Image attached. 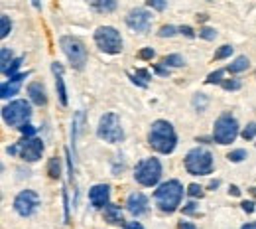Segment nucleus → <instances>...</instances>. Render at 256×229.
Segmentation results:
<instances>
[{
  "label": "nucleus",
  "mask_w": 256,
  "mask_h": 229,
  "mask_svg": "<svg viewBox=\"0 0 256 229\" xmlns=\"http://www.w3.org/2000/svg\"><path fill=\"white\" fill-rule=\"evenodd\" d=\"M10 32H12V22L6 14H2L0 16V38H6Z\"/></svg>",
  "instance_id": "nucleus-27"
},
{
  "label": "nucleus",
  "mask_w": 256,
  "mask_h": 229,
  "mask_svg": "<svg viewBox=\"0 0 256 229\" xmlns=\"http://www.w3.org/2000/svg\"><path fill=\"white\" fill-rule=\"evenodd\" d=\"M146 4H148L152 10L164 12V10H166V6H168V0H146Z\"/></svg>",
  "instance_id": "nucleus-34"
},
{
  "label": "nucleus",
  "mask_w": 256,
  "mask_h": 229,
  "mask_svg": "<svg viewBox=\"0 0 256 229\" xmlns=\"http://www.w3.org/2000/svg\"><path fill=\"white\" fill-rule=\"evenodd\" d=\"M102 217H104V221L110 223V225H126L124 215H122V209H120V205H116V203H106V205L102 207Z\"/></svg>",
  "instance_id": "nucleus-16"
},
{
  "label": "nucleus",
  "mask_w": 256,
  "mask_h": 229,
  "mask_svg": "<svg viewBox=\"0 0 256 229\" xmlns=\"http://www.w3.org/2000/svg\"><path fill=\"white\" fill-rule=\"evenodd\" d=\"M240 207H242V211H246V213H252V211H256V203L252 201V199L242 201V203H240Z\"/></svg>",
  "instance_id": "nucleus-38"
},
{
  "label": "nucleus",
  "mask_w": 256,
  "mask_h": 229,
  "mask_svg": "<svg viewBox=\"0 0 256 229\" xmlns=\"http://www.w3.org/2000/svg\"><path fill=\"white\" fill-rule=\"evenodd\" d=\"M199 38L211 42V40L217 38V30H215V28H209V26H203V28H199Z\"/></svg>",
  "instance_id": "nucleus-31"
},
{
  "label": "nucleus",
  "mask_w": 256,
  "mask_h": 229,
  "mask_svg": "<svg viewBox=\"0 0 256 229\" xmlns=\"http://www.w3.org/2000/svg\"><path fill=\"white\" fill-rule=\"evenodd\" d=\"M28 95H30V101L38 107L48 105V91H46V85L42 81H32L28 85Z\"/></svg>",
  "instance_id": "nucleus-17"
},
{
  "label": "nucleus",
  "mask_w": 256,
  "mask_h": 229,
  "mask_svg": "<svg viewBox=\"0 0 256 229\" xmlns=\"http://www.w3.org/2000/svg\"><path fill=\"white\" fill-rule=\"evenodd\" d=\"M124 229H144V225L140 221H128L126 225H124Z\"/></svg>",
  "instance_id": "nucleus-46"
},
{
  "label": "nucleus",
  "mask_w": 256,
  "mask_h": 229,
  "mask_svg": "<svg viewBox=\"0 0 256 229\" xmlns=\"http://www.w3.org/2000/svg\"><path fill=\"white\" fill-rule=\"evenodd\" d=\"M18 131L24 134V138H32V136H36V127L34 125H30V123H24Z\"/></svg>",
  "instance_id": "nucleus-35"
},
{
  "label": "nucleus",
  "mask_w": 256,
  "mask_h": 229,
  "mask_svg": "<svg viewBox=\"0 0 256 229\" xmlns=\"http://www.w3.org/2000/svg\"><path fill=\"white\" fill-rule=\"evenodd\" d=\"M44 140L42 138H22L18 140V156L24 160V162H38L44 154Z\"/></svg>",
  "instance_id": "nucleus-11"
},
{
  "label": "nucleus",
  "mask_w": 256,
  "mask_h": 229,
  "mask_svg": "<svg viewBox=\"0 0 256 229\" xmlns=\"http://www.w3.org/2000/svg\"><path fill=\"white\" fill-rule=\"evenodd\" d=\"M154 199L158 209L164 213H174L180 209L182 199H184V184L180 180H168L158 186L154 192Z\"/></svg>",
  "instance_id": "nucleus-2"
},
{
  "label": "nucleus",
  "mask_w": 256,
  "mask_h": 229,
  "mask_svg": "<svg viewBox=\"0 0 256 229\" xmlns=\"http://www.w3.org/2000/svg\"><path fill=\"white\" fill-rule=\"evenodd\" d=\"M40 207V196L34 190H22L14 197V211L20 217H30Z\"/></svg>",
  "instance_id": "nucleus-10"
},
{
  "label": "nucleus",
  "mask_w": 256,
  "mask_h": 229,
  "mask_svg": "<svg viewBox=\"0 0 256 229\" xmlns=\"http://www.w3.org/2000/svg\"><path fill=\"white\" fill-rule=\"evenodd\" d=\"M32 117V105L24 99L10 101L2 107V119L10 129H20L24 123H28Z\"/></svg>",
  "instance_id": "nucleus-4"
},
{
  "label": "nucleus",
  "mask_w": 256,
  "mask_h": 229,
  "mask_svg": "<svg viewBox=\"0 0 256 229\" xmlns=\"http://www.w3.org/2000/svg\"><path fill=\"white\" fill-rule=\"evenodd\" d=\"M223 89L224 91H238L240 87H242V83H240V79H224L223 83Z\"/></svg>",
  "instance_id": "nucleus-29"
},
{
  "label": "nucleus",
  "mask_w": 256,
  "mask_h": 229,
  "mask_svg": "<svg viewBox=\"0 0 256 229\" xmlns=\"http://www.w3.org/2000/svg\"><path fill=\"white\" fill-rule=\"evenodd\" d=\"M246 156H248V152H246L244 148H236V150H230V152L226 154L228 162H242Z\"/></svg>",
  "instance_id": "nucleus-26"
},
{
  "label": "nucleus",
  "mask_w": 256,
  "mask_h": 229,
  "mask_svg": "<svg viewBox=\"0 0 256 229\" xmlns=\"http://www.w3.org/2000/svg\"><path fill=\"white\" fill-rule=\"evenodd\" d=\"M250 67V62H248V58L246 56H238V58H234L228 67H226V71L228 73H242V71H246Z\"/></svg>",
  "instance_id": "nucleus-20"
},
{
  "label": "nucleus",
  "mask_w": 256,
  "mask_h": 229,
  "mask_svg": "<svg viewBox=\"0 0 256 229\" xmlns=\"http://www.w3.org/2000/svg\"><path fill=\"white\" fill-rule=\"evenodd\" d=\"M178 229H197V227H195V223H192V221H184V219H182V221L178 223Z\"/></svg>",
  "instance_id": "nucleus-45"
},
{
  "label": "nucleus",
  "mask_w": 256,
  "mask_h": 229,
  "mask_svg": "<svg viewBox=\"0 0 256 229\" xmlns=\"http://www.w3.org/2000/svg\"><path fill=\"white\" fill-rule=\"evenodd\" d=\"M232 52H234V48H232V46H228V44H224V46H221V48L215 52V56H213V58H215L217 62H221V60L230 58V56H232Z\"/></svg>",
  "instance_id": "nucleus-25"
},
{
  "label": "nucleus",
  "mask_w": 256,
  "mask_h": 229,
  "mask_svg": "<svg viewBox=\"0 0 256 229\" xmlns=\"http://www.w3.org/2000/svg\"><path fill=\"white\" fill-rule=\"evenodd\" d=\"M223 75H224L223 69H217V71H213V73H209V75H207L205 83H207V85H217V83H223Z\"/></svg>",
  "instance_id": "nucleus-28"
},
{
  "label": "nucleus",
  "mask_w": 256,
  "mask_h": 229,
  "mask_svg": "<svg viewBox=\"0 0 256 229\" xmlns=\"http://www.w3.org/2000/svg\"><path fill=\"white\" fill-rule=\"evenodd\" d=\"M154 56H156V52H154L152 48H142V50L138 52V58H140V60H146V62H148V60L152 62Z\"/></svg>",
  "instance_id": "nucleus-37"
},
{
  "label": "nucleus",
  "mask_w": 256,
  "mask_h": 229,
  "mask_svg": "<svg viewBox=\"0 0 256 229\" xmlns=\"http://www.w3.org/2000/svg\"><path fill=\"white\" fill-rule=\"evenodd\" d=\"M95 44L96 48L104 54H110V56H116L122 52V38L120 32L112 26H98L95 30Z\"/></svg>",
  "instance_id": "nucleus-8"
},
{
  "label": "nucleus",
  "mask_w": 256,
  "mask_h": 229,
  "mask_svg": "<svg viewBox=\"0 0 256 229\" xmlns=\"http://www.w3.org/2000/svg\"><path fill=\"white\" fill-rule=\"evenodd\" d=\"M180 34H184L186 38H195V32H193L192 26H180Z\"/></svg>",
  "instance_id": "nucleus-43"
},
{
  "label": "nucleus",
  "mask_w": 256,
  "mask_h": 229,
  "mask_svg": "<svg viewBox=\"0 0 256 229\" xmlns=\"http://www.w3.org/2000/svg\"><path fill=\"white\" fill-rule=\"evenodd\" d=\"M60 46L64 50L65 58L69 60V64L81 71L87 64V48H85V44L75 36H62L60 38Z\"/></svg>",
  "instance_id": "nucleus-7"
},
{
  "label": "nucleus",
  "mask_w": 256,
  "mask_h": 229,
  "mask_svg": "<svg viewBox=\"0 0 256 229\" xmlns=\"http://www.w3.org/2000/svg\"><path fill=\"white\" fill-rule=\"evenodd\" d=\"M96 136L104 142H110V144H116V142H122L124 138V129L120 125V117L116 113H104L100 119H98V127H96Z\"/></svg>",
  "instance_id": "nucleus-5"
},
{
  "label": "nucleus",
  "mask_w": 256,
  "mask_h": 229,
  "mask_svg": "<svg viewBox=\"0 0 256 229\" xmlns=\"http://www.w3.org/2000/svg\"><path fill=\"white\" fill-rule=\"evenodd\" d=\"M240 229H256V221H250V223H244Z\"/></svg>",
  "instance_id": "nucleus-50"
},
{
  "label": "nucleus",
  "mask_w": 256,
  "mask_h": 229,
  "mask_svg": "<svg viewBox=\"0 0 256 229\" xmlns=\"http://www.w3.org/2000/svg\"><path fill=\"white\" fill-rule=\"evenodd\" d=\"M134 75H138V77H140V79H144L146 83L152 79V75H150V71H148V69H136V71H134Z\"/></svg>",
  "instance_id": "nucleus-42"
},
{
  "label": "nucleus",
  "mask_w": 256,
  "mask_h": 229,
  "mask_svg": "<svg viewBox=\"0 0 256 229\" xmlns=\"http://www.w3.org/2000/svg\"><path fill=\"white\" fill-rule=\"evenodd\" d=\"M20 83H22V81H16V79H12V77H10V81H4V83L0 85V97L10 99V97H14V95H18Z\"/></svg>",
  "instance_id": "nucleus-19"
},
{
  "label": "nucleus",
  "mask_w": 256,
  "mask_h": 229,
  "mask_svg": "<svg viewBox=\"0 0 256 229\" xmlns=\"http://www.w3.org/2000/svg\"><path fill=\"white\" fill-rule=\"evenodd\" d=\"M48 174H50V178H54V180H60V178H62V160H60L58 156L50 158V162H48Z\"/></svg>",
  "instance_id": "nucleus-22"
},
{
  "label": "nucleus",
  "mask_w": 256,
  "mask_h": 229,
  "mask_svg": "<svg viewBox=\"0 0 256 229\" xmlns=\"http://www.w3.org/2000/svg\"><path fill=\"white\" fill-rule=\"evenodd\" d=\"M128 77H130V81H132L134 85H138V87H142V89H146V87H148V83H146L144 79H140L138 75H134V73H130Z\"/></svg>",
  "instance_id": "nucleus-40"
},
{
  "label": "nucleus",
  "mask_w": 256,
  "mask_h": 229,
  "mask_svg": "<svg viewBox=\"0 0 256 229\" xmlns=\"http://www.w3.org/2000/svg\"><path fill=\"white\" fill-rule=\"evenodd\" d=\"M108 197H110V186L108 184H95L89 190V201L96 209H102L108 203Z\"/></svg>",
  "instance_id": "nucleus-14"
},
{
  "label": "nucleus",
  "mask_w": 256,
  "mask_h": 229,
  "mask_svg": "<svg viewBox=\"0 0 256 229\" xmlns=\"http://www.w3.org/2000/svg\"><path fill=\"white\" fill-rule=\"evenodd\" d=\"M219 184H221V182H219V180H211V182H209V186H207V188H209V190H217V188H219Z\"/></svg>",
  "instance_id": "nucleus-49"
},
{
  "label": "nucleus",
  "mask_w": 256,
  "mask_h": 229,
  "mask_svg": "<svg viewBox=\"0 0 256 229\" xmlns=\"http://www.w3.org/2000/svg\"><path fill=\"white\" fill-rule=\"evenodd\" d=\"M148 144L160 154H172L178 146V132L174 125L164 119L154 121L148 131Z\"/></svg>",
  "instance_id": "nucleus-1"
},
{
  "label": "nucleus",
  "mask_w": 256,
  "mask_h": 229,
  "mask_svg": "<svg viewBox=\"0 0 256 229\" xmlns=\"http://www.w3.org/2000/svg\"><path fill=\"white\" fill-rule=\"evenodd\" d=\"M238 136V121L230 115V113H223L215 125H213V138L217 144H230L234 142V138Z\"/></svg>",
  "instance_id": "nucleus-9"
},
{
  "label": "nucleus",
  "mask_w": 256,
  "mask_h": 229,
  "mask_svg": "<svg viewBox=\"0 0 256 229\" xmlns=\"http://www.w3.org/2000/svg\"><path fill=\"white\" fill-rule=\"evenodd\" d=\"M148 205H150L148 196L142 194V192H132V194L126 197V209L134 215V217L144 215V213L148 211Z\"/></svg>",
  "instance_id": "nucleus-13"
},
{
  "label": "nucleus",
  "mask_w": 256,
  "mask_h": 229,
  "mask_svg": "<svg viewBox=\"0 0 256 229\" xmlns=\"http://www.w3.org/2000/svg\"><path fill=\"white\" fill-rule=\"evenodd\" d=\"M178 32H180V28H176V26L168 24V26H162L160 30H158V36H160V38H174Z\"/></svg>",
  "instance_id": "nucleus-32"
},
{
  "label": "nucleus",
  "mask_w": 256,
  "mask_h": 229,
  "mask_svg": "<svg viewBox=\"0 0 256 229\" xmlns=\"http://www.w3.org/2000/svg\"><path fill=\"white\" fill-rule=\"evenodd\" d=\"M116 0H89V6L95 10L96 14H110L116 10Z\"/></svg>",
  "instance_id": "nucleus-18"
},
{
  "label": "nucleus",
  "mask_w": 256,
  "mask_h": 229,
  "mask_svg": "<svg viewBox=\"0 0 256 229\" xmlns=\"http://www.w3.org/2000/svg\"><path fill=\"white\" fill-rule=\"evenodd\" d=\"M52 71H54V77H56V89H58V97L62 107H67V89H65V79H64V66L62 64H52Z\"/></svg>",
  "instance_id": "nucleus-15"
},
{
  "label": "nucleus",
  "mask_w": 256,
  "mask_h": 229,
  "mask_svg": "<svg viewBox=\"0 0 256 229\" xmlns=\"http://www.w3.org/2000/svg\"><path fill=\"white\" fill-rule=\"evenodd\" d=\"M14 62V58H12V50H8V48H2L0 50V69H2V73L10 67V64Z\"/></svg>",
  "instance_id": "nucleus-24"
},
{
  "label": "nucleus",
  "mask_w": 256,
  "mask_h": 229,
  "mask_svg": "<svg viewBox=\"0 0 256 229\" xmlns=\"http://www.w3.org/2000/svg\"><path fill=\"white\" fill-rule=\"evenodd\" d=\"M195 140H197V142H205V144H209V142H215V138H213V136H197Z\"/></svg>",
  "instance_id": "nucleus-48"
},
{
  "label": "nucleus",
  "mask_w": 256,
  "mask_h": 229,
  "mask_svg": "<svg viewBox=\"0 0 256 229\" xmlns=\"http://www.w3.org/2000/svg\"><path fill=\"white\" fill-rule=\"evenodd\" d=\"M64 205H65V223L69 221V199H67V190H64Z\"/></svg>",
  "instance_id": "nucleus-44"
},
{
  "label": "nucleus",
  "mask_w": 256,
  "mask_h": 229,
  "mask_svg": "<svg viewBox=\"0 0 256 229\" xmlns=\"http://www.w3.org/2000/svg\"><path fill=\"white\" fill-rule=\"evenodd\" d=\"M207 14H197V22H207Z\"/></svg>",
  "instance_id": "nucleus-51"
},
{
  "label": "nucleus",
  "mask_w": 256,
  "mask_h": 229,
  "mask_svg": "<svg viewBox=\"0 0 256 229\" xmlns=\"http://www.w3.org/2000/svg\"><path fill=\"white\" fill-rule=\"evenodd\" d=\"M152 69L158 73V75H162V77H168L170 75V67L166 66H160V64H156V66H152Z\"/></svg>",
  "instance_id": "nucleus-41"
},
{
  "label": "nucleus",
  "mask_w": 256,
  "mask_h": 229,
  "mask_svg": "<svg viewBox=\"0 0 256 229\" xmlns=\"http://www.w3.org/2000/svg\"><path fill=\"white\" fill-rule=\"evenodd\" d=\"M250 194H252V196H256V188H250Z\"/></svg>",
  "instance_id": "nucleus-52"
},
{
  "label": "nucleus",
  "mask_w": 256,
  "mask_h": 229,
  "mask_svg": "<svg viewBox=\"0 0 256 229\" xmlns=\"http://www.w3.org/2000/svg\"><path fill=\"white\" fill-rule=\"evenodd\" d=\"M228 194H230V196H234V197H238V196H240V190H238V186H234V184H230V186H228Z\"/></svg>",
  "instance_id": "nucleus-47"
},
{
  "label": "nucleus",
  "mask_w": 256,
  "mask_h": 229,
  "mask_svg": "<svg viewBox=\"0 0 256 229\" xmlns=\"http://www.w3.org/2000/svg\"><path fill=\"white\" fill-rule=\"evenodd\" d=\"M186 192H188V196H192V197H201V196H203V188H201L199 184H190Z\"/></svg>",
  "instance_id": "nucleus-36"
},
{
  "label": "nucleus",
  "mask_w": 256,
  "mask_h": 229,
  "mask_svg": "<svg viewBox=\"0 0 256 229\" xmlns=\"http://www.w3.org/2000/svg\"><path fill=\"white\" fill-rule=\"evenodd\" d=\"M184 166H186L188 174H192V176H209V174H213L215 160H213V154L207 148L195 146L186 154Z\"/></svg>",
  "instance_id": "nucleus-3"
},
{
  "label": "nucleus",
  "mask_w": 256,
  "mask_h": 229,
  "mask_svg": "<svg viewBox=\"0 0 256 229\" xmlns=\"http://www.w3.org/2000/svg\"><path fill=\"white\" fill-rule=\"evenodd\" d=\"M22 62H24V58H14V62H12V64H10V67L4 71V75H6V77L16 75V73H18V69H20V66H22Z\"/></svg>",
  "instance_id": "nucleus-30"
},
{
  "label": "nucleus",
  "mask_w": 256,
  "mask_h": 229,
  "mask_svg": "<svg viewBox=\"0 0 256 229\" xmlns=\"http://www.w3.org/2000/svg\"><path fill=\"white\" fill-rule=\"evenodd\" d=\"M192 105L197 113H203V111L207 109V105H209V97H207L205 93H197V95L193 97Z\"/></svg>",
  "instance_id": "nucleus-23"
},
{
  "label": "nucleus",
  "mask_w": 256,
  "mask_h": 229,
  "mask_svg": "<svg viewBox=\"0 0 256 229\" xmlns=\"http://www.w3.org/2000/svg\"><path fill=\"white\" fill-rule=\"evenodd\" d=\"M240 136H242L244 140H252V138H256V123H248V125L242 129Z\"/></svg>",
  "instance_id": "nucleus-33"
},
{
  "label": "nucleus",
  "mask_w": 256,
  "mask_h": 229,
  "mask_svg": "<svg viewBox=\"0 0 256 229\" xmlns=\"http://www.w3.org/2000/svg\"><path fill=\"white\" fill-rule=\"evenodd\" d=\"M126 26L138 34H148L152 28V14L146 8H132L126 14Z\"/></svg>",
  "instance_id": "nucleus-12"
},
{
  "label": "nucleus",
  "mask_w": 256,
  "mask_h": 229,
  "mask_svg": "<svg viewBox=\"0 0 256 229\" xmlns=\"http://www.w3.org/2000/svg\"><path fill=\"white\" fill-rule=\"evenodd\" d=\"M197 209H199V205H197L195 201H190V203H186V205H184V213H186V215L197 213Z\"/></svg>",
  "instance_id": "nucleus-39"
},
{
  "label": "nucleus",
  "mask_w": 256,
  "mask_h": 229,
  "mask_svg": "<svg viewBox=\"0 0 256 229\" xmlns=\"http://www.w3.org/2000/svg\"><path fill=\"white\" fill-rule=\"evenodd\" d=\"M162 178V162L158 158L150 156V158H144L136 164L134 168V180L140 184V186H146V188H152L160 182Z\"/></svg>",
  "instance_id": "nucleus-6"
},
{
  "label": "nucleus",
  "mask_w": 256,
  "mask_h": 229,
  "mask_svg": "<svg viewBox=\"0 0 256 229\" xmlns=\"http://www.w3.org/2000/svg\"><path fill=\"white\" fill-rule=\"evenodd\" d=\"M162 66L184 67L186 66V60H184V56H180V54H170V56H164V58H162Z\"/></svg>",
  "instance_id": "nucleus-21"
}]
</instances>
